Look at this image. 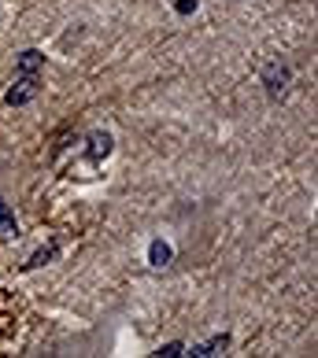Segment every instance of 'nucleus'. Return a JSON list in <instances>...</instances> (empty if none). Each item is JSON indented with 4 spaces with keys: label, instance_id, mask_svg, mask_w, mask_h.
Instances as JSON below:
<instances>
[{
    "label": "nucleus",
    "instance_id": "nucleus-4",
    "mask_svg": "<svg viewBox=\"0 0 318 358\" xmlns=\"http://www.w3.org/2000/svg\"><path fill=\"white\" fill-rule=\"evenodd\" d=\"M56 255H60V244L52 241V244H45L41 251H34V259L26 262V270H37V266H45V262H52V259H56Z\"/></svg>",
    "mask_w": 318,
    "mask_h": 358
},
{
    "label": "nucleus",
    "instance_id": "nucleus-8",
    "mask_svg": "<svg viewBox=\"0 0 318 358\" xmlns=\"http://www.w3.org/2000/svg\"><path fill=\"white\" fill-rule=\"evenodd\" d=\"M178 11H181V15H189V11H196V0H178Z\"/></svg>",
    "mask_w": 318,
    "mask_h": 358
},
{
    "label": "nucleus",
    "instance_id": "nucleus-6",
    "mask_svg": "<svg viewBox=\"0 0 318 358\" xmlns=\"http://www.w3.org/2000/svg\"><path fill=\"white\" fill-rule=\"evenodd\" d=\"M170 255H174V251H170V244H163V241H152V248H148V259H152V266H167V262H170Z\"/></svg>",
    "mask_w": 318,
    "mask_h": 358
},
{
    "label": "nucleus",
    "instance_id": "nucleus-1",
    "mask_svg": "<svg viewBox=\"0 0 318 358\" xmlns=\"http://www.w3.org/2000/svg\"><path fill=\"white\" fill-rule=\"evenodd\" d=\"M37 89H41V82H37V74H19V82L8 89L4 103H11V108H22V103H30L37 96Z\"/></svg>",
    "mask_w": 318,
    "mask_h": 358
},
{
    "label": "nucleus",
    "instance_id": "nucleus-7",
    "mask_svg": "<svg viewBox=\"0 0 318 358\" xmlns=\"http://www.w3.org/2000/svg\"><path fill=\"white\" fill-rule=\"evenodd\" d=\"M230 348V336H215L211 343H200V348H193V355H222Z\"/></svg>",
    "mask_w": 318,
    "mask_h": 358
},
{
    "label": "nucleus",
    "instance_id": "nucleus-3",
    "mask_svg": "<svg viewBox=\"0 0 318 358\" xmlns=\"http://www.w3.org/2000/svg\"><path fill=\"white\" fill-rule=\"evenodd\" d=\"M89 155L92 159H108L111 155V134H92L89 137Z\"/></svg>",
    "mask_w": 318,
    "mask_h": 358
},
{
    "label": "nucleus",
    "instance_id": "nucleus-2",
    "mask_svg": "<svg viewBox=\"0 0 318 358\" xmlns=\"http://www.w3.org/2000/svg\"><path fill=\"white\" fill-rule=\"evenodd\" d=\"M19 233V222H15V210H11L4 200H0V241H11Z\"/></svg>",
    "mask_w": 318,
    "mask_h": 358
},
{
    "label": "nucleus",
    "instance_id": "nucleus-5",
    "mask_svg": "<svg viewBox=\"0 0 318 358\" xmlns=\"http://www.w3.org/2000/svg\"><path fill=\"white\" fill-rule=\"evenodd\" d=\"M41 63H45V56H41V52H22V56H19V74H37V71H41Z\"/></svg>",
    "mask_w": 318,
    "mask_h": 358
},
{
    "label": "nucleus",
    "instance_id": "nucleus-9",
    "mask_svg": "<svg viewBox=\"0 0 318 358\" xmlns=\"http://www.w3.org/2000/svg\"><path fill=\"white\" fill-rule=\"evenodd\" d=\"M159 355H167V358H174V355H181V343H167V348H163V351H159Z\"/></svg>",
    "mask_w": 318,
    "mask_h": 358
}]
</instances>
